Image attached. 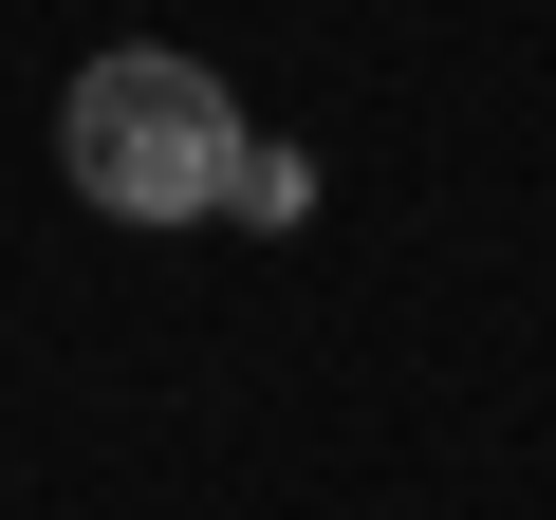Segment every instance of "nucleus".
Segmentation results:
<instances>
[{
    "label": "nucleus",
    "instance_id": "obj_2",
    "mask_svg": "<svg viewBox=\"0 0 556 520\" xmlns=\"http://www.w3.org/2000/svg\"><path fill=\"white\" fill-rule=\"evenodd\" d=\"M316 205V149H278V131H241V186H223V223H298Z\"/></svg>",
    "mask_w": 556,
    "mask_h": 520
},
{
    "label": "nucleus",
    "instance_id": "obj_1",
    "mask_svg": "<svg viewBox=\"0 0 556 520\" xmlns=\"http://www.w3.org/2000/svg\"><path fill=\"white\" fill-rule=\"evenodd\" d=\"M56 168H75L93 223H223V186H241V94H223L204 57H167V38H112V57L56 94Z\"/></svg>",
    "mask_w": 556,
    "mask_h": 520
}]
</instances>
